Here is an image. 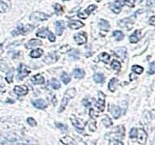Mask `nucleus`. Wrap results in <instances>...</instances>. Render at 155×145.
Instances as JSON below:
<instances>
[{"label":"nucleus","mask_w":155,"mask_h":145,"mask_svg":"<svg viewBox=\"0 0 155 145\" xmlns=\"http://www.w3.org/2000/svg\"><path fill=\"white\" fill-rule=\"evenodd\" d=\"M50 84L51 86V88L54 90H57L60 88V82L56 80V78H51L50 81Z\"/></svg>","instance_id":"29"},{"label":"nucleus","mask_w":155,"mask_h":145,"mask_svg":"<svg viewBox=\"0 0 155 145\" xmlns=\"http://www.w3.org/2000/svg\"><path fill=\"white\" fill-rule=\"evenodd\" d=\"M117 78L116 77H113L111 80L109 81V86H108V88L111 92H114L115 91V87H116V84H117Z\"/></svg>","instance_id":"24"},{"label":"nucleus","mask_w":155,"mask_h":145,"mask_svg":"<svg viewBox=\"0 0 155 145\" xmlns=\"http://www.w3.org/2000/svg\"><path fill=\"white\" fill-rule=\"evenodd\" d=\"M13 77H14V69H11V70H9V72L7 74L6 81L8 83H11L13 81Z\"/></svg>","instance_id":"38"},{"label":"nucleus","mask_w":155,"mask_h":145,"mask_svg":"<svg viewBox=\"0 0 155 145\" xmlns=\"http://www.w3.org/2000/svg\"><path fill=\"white\" fill-rule=\"evenodd\" d=\"M105 94L103 92H99V101H97L95 105L99 109V111H104L105 109Z\"/></svg>","instance_id":"9"},{"label":"nucleus","mask_w":155,"mask_h":145,"mask_svg":"<svg viewBox=\"0 0 155 145\" xmlns=\"http://www.w3.org/2000/svg\"><path fill=\"white\" fill-rule=\"evenodd\" d=\"M42 45V41L39 40V39H31L29 40L26 44H25V47L26 48H31L34 47H39Z\"/></svg>","instance_id":"19"},{"label":"nucleus","mask_w":155,"mask_h":145,"mask_svg":"<svg viewBox=\"0 0 155 145\" xmlns=\"http://www.w3.org/2000/svg\"><path fill=\"white\" fill-rule=\"evenodd\" d=\"M124 131H125V128H124L123 126H119V127H117V128L114 129V130L113 131V134H114L120 135V137H122V135H124Z\"/></svg>","instance_id":"32"},{"label":"nucleus","mask_w":155,"mask_h":145,"mask_svg":"<svg viewBox=\"0 0 155 145\" xmlns=\"http://www.w3.org/2000/svg\"><path fill=\"white\" fill-rule=\"evenodd\" d=\"M132 72H134L135 74H141L144 72V68L139 65H134L132 66Z\"/></svg>","instance_id":"35"},{"label":"nucleus","mask_w":155,"mask_h":145,"mask_svg":"<svg viewBox=\"0 0 155 145\" xmlns=\"http://www.w3.org/2000/svg\"><path fill=\"white\" fill-rule=\"evenodd\" d=\"M49 33V29L48 28H41L38 30V32L36 33V35L40 38H46L47 35Z\"/></svg>","instance_id":"30"},{"label":"nucleus","mask_w":155,"mask_h":145,"mask_svg":"<svg viewBox=\"0 0 155 145\" xmlns=\"http://www.w3.org/2000/svg\"><path fill=\"white\" fill-rule=\"evenodd\" d=\"M89 115H90V117H91V118H93V115H96V114H95V112H94L93 109H90ZM96 116H97V115H96Z\"/></svg>","instance_id":"53"},{"label":"nucleus","mask_w":155,"mask_h":145,"mask_svg":"<svg viewBox=\"0 0 155 145\" xmlns=\"http://www.w3.org/2000/svg\"><path fill=\"white\" fill-rule=\"evenodd\" d=\"M123 5H124L123 1L118 0V1H115L114 3L110 4V9L114 13V14H119V13L121 12V9H122Z\"/></svg>","instance_id":"10"},{"label":"nucleus","mask_w":155,"mask_h":145,"mask_svg":"<svg viewBox=\"0 0 155 145\" xmlns=\"http://www.w3.org/2000/svg\"><path fill=\"white\" fill-rule=\"evenodd\" d=\"M61 80H62V81L64 83H65V84H68V83L71 81V78H70V77L68 76L67 73H62V74H61Z\"/></svg>","instance_id":"39"},{"label":"nucleus","mask_w":155,"mask_h":145,"mask_svg":"<svg viewBox=\"0 0 155 145\" xmlns=\"http://www.w3.org/2000/svg\"><path fill=\"white\" fill-rule=\"evenodd\" d=\"M32 104L36 108H39V109H45L47 107L46 101L43 100V99H39V100H34V101H32Z\"/></svg>","instance_id":"17"},{"label":"nucleus","mask_w":155,"mask_h":145,"mask_svg":"<svg viewBox=\"0 0 155 145\" xmlns=\"http://www.w3.org/2000/svg\"><path fill=\"white\" fill-rule=\"evenodd\" d=\"M98 26L100 27L103 31H108L110 29V23H108L106 20H99L98 21Z\"/></svg>","instance_id":"23"},{"label":"nucleus","mask_w":155,"mask_h":145,"mask_svg":"<svg viewBox=\"0 0 155 145\" xmlns=\"http://www.w3.org/2000/svg\"><path fill=\"white\" fill-rule=\"evenodd\" d=\"M73 74H74V77L76 78H84V76H85V73L84 70H81V69H75L74 71H73Z\"/></svg>","instance_id":"26"},{"label":"nucleus","mask_w":155,"mask_h":145,"mask_svg":"<svg viewBox=\"0 0 155 145\" xmlns=\"http://www.w3.org/2000/svg\"><path fill=\"white\" fill-rule=\"evenodd\" d=\"M54 25H55V30H56V34L59 35V36H61L64 29H65V23L61 20H58L55 23Z\"/></svg>","instance_id":"18"},{"label":"nucleus","mask_w":155,"mask_h":145,"mask_svg":"<svg viewBox=\"0 0 155 145\" xmlns=\"http://www.w3.org/2000/svg\"><path fill=\"white\" fill-rule=\"evenodd\" d=\"M48 36H49V40H50V42H55V36H54V35H53V33H51L50 31H49Z\"/></svg>","instance_id":"51"},{"label":"nucleus","mask_w":155,"mask_h":145,"mask_svg":"<svg viewBox=\"0 0 155 145\" xmlns=\"http://www.w3.org/2000/svg\"><path fill=\"white\" fill-rule=\"evenodd\" d=\"M110 58H111L110 54L106 53V52H103V53H101L100 55H99V59H100L102 62H104V63H109Z\"/></svg>","instance_id":"34"},{"label":"nucleus","mask_w":155,"mask_h":145,"mask_svg":"<svg viewBox=\"0 0 155 145\" xmlns=\"http://www.w3.org/2000/svg\"><path fill=\"white\" fill-rule=\"evenodd\" d=\"M114 37L115 38L116 41H121L122 39L124 38V34L122 31H119V30H115V31H114L113 33Z\"/></svg>","instance_id":"33"},{"label":"nucleus","mask_w":155,"mask_h":145,"mask_svg":"<svg viewBox=\"0 0 155 145\" xmlns=\"http://www.w3.org/2000/svg\"><path fill=\"white\" fill-rule=\"evenodd\" d=\"M136 137H138V141H139L141 145H144L146 142V139H147V134H146L143 129H140V130H138Z\"/></svg>","instance_id":"11"},{"label":"nucleus","mask_w":155,"mask_h":145,"mask_svg":"<svg viewBox=\"0 0 155 145\" xmlns=\"http://www.w3.org/2000/svg\"><path fill=\"white\" fill-rule=\"evenodd\" d=\"M141 5H145L147 7H151L153 5V0H143V1L141 2Z\"/></svg>","instance_id":"44"},{"label":"nucleus","mask_w":155,"mask_h":145,"mask_svg":"<svg viewBox=\"0 0 155 145\" xmlns=\"http://www.w3.org/2000/svg\"><path fill=\"white\" fill-rule=\"evenodd\" d=\"M118 25L126 30H130L134 25V17H125V19L118 21Z\"/></svg>","instance_id":"5"},{"label":"nucleus","mask_w":155,"mask_h":145,"mask_svg":"<svg viewBox=\"0 0 155 145\" xmlns=\"http://www.w3.org/2000/svg\"><path fill=\"white\" fill-rule=\"evenodd\" d=\"M34 29V25L31 24H27V25H23V24H19L18 27L14 29L11 32L13 36H19V35H25L29 33L30 31H32Z\"/></svg>","instance_id":"3"},{"label":"nucleus","mask_w":155,"mask_h":145,"mask_svg":"<svg viewBox=\"0 0 155 145\" xmlns=\"http://www.w3.org/2000/svg\"><path fill=\"white\" fill-rule=\"evenodd\" d=\"M111 113L115 119H117V118L120 116V114H121V110H120L119 107H116L115 104H111Z\"/></svg>","instance_id":"21"},{"label":"nucleus","mask_w":155,"mask_h":145,"mask_svg":"<svg viewBox=\"0 0 155 145\" xmlns=\"http://www.w3.org/2000/svg\"><path fill=\"white\" fill-rule=\"evenodd\" d=\"M58 59V55L55 51L53 52H50V53L45 57L44 59V62H46L47 64H50V63H54L56 62Z\"/></svg>","instance_id":"13"},{"label":"nucleus","mask_w":155,"mask_h":145,"mask_svg":"<svg viewBox=\"0 0 155 145\" xmlns=\"http://www.w3.org/2000/svg\"><path fill=\"white\" fill-rule=\"evenodd\" d=\"M155 73V62H151L149 64V70H148V74H153Z\"/></svg>","instance_id":"45"},{"label":"nucleus","mask_w":155,"mask_h":145,"mask_svg":"<svg viewBox=\"0 0 155 145\" xmlns=\"http://www.w3.org/2000/svg\"><path fill=\"white\" fill-rule=\"evenodd\" d=\"M129 39H130V43H132V44L138 43L141 39V31L140 30H136V31H134V33H133L132 35H130Z\"/></svg>","instance_id":"20"},{"label":"nucleus","mask_w":155,"mask_h":145,"mask_svg":"<svg viewBox=\"0 0 155 145\" xmlns=\"http://www.w3.org/2000/svg\"><path fill=\"white\" fill-rule=\"evenodd\" d=\"M64 1H67V0H64Z\"/></svg>","instance_id":"55"},{"label":"nucleus","mask_w":155,"mask_h":145,"mask_svg":"<svg viewBox=\"0 0 155 145\" xmlns=\"http://www.w3.org/2000/svg\"><path fill=\"white\" fill-rule=\"evenodd\" d=\"M43 52L44 51H43L42 48H36V50H34L30 52V56H31L32 58H39V57L42 56Z\"/></svg>","instance_id":"28"},{"label":"nucleus","mask_w":155,"mask_h":145,"mask_svg":"<svg viewBox=\"0 0 155 145\" xmlns=\"http://www.w3.org/2000/svg\"><path fill=\"white\" fill-rule=\"evenodd\" d=\"M123 4L130 8H133L135 6V0H124Z\"/></svg>","instance_id":"43"},{"label":"nucleus","mask_w":155,"mask_h":145,"mask_svg":"<svg viewBox=\"0 0 155 145\" xmlns=\"http://www.w3.org/2000/svg\"><path fill=\"white\" fill-rule=\"evenodd\" d=\"M38 142L34 138L25 137L21 135L6 133L0 134V145H37Z\"/></svg>","instance_id":"1"},{"label":"nucleus","mask_w":155,"mask_h":145,"mask_svg":"<svg viewBox=\"0 0 155 145\" xmlns=\"http://www.w3.org/2000/svg\"><path fill=\"white\" fill-rule=\"evenodd\" d=\"M74 40L75 42L78 44V45H84V44L87 43V34L84 32H81V33H78L74 35Z\"/></svg>","instance_id":"8"},{"label":"nucleus","mask_w":155,"mask_h":145,"mask_svg":"<svg viewBox=\"0 0 155 145\" xmlns=\"http://www.w3.org/2000/svg\"><path fill=\"white\" fill-rule=\"evenodd\" d=\"M60 52H62V53H65V52H67V51H69V50H70V47H69V46H63V47H60Z\"/></svg>","instance_id":"49"},{"label":"nucleus","mask_w":155,"mask_h":145,"mask_svg":"<svg viewBox=\"0 0 155 145\" xmlns=\"http://www.w3.org/2000/svg\"><path fill=\"white\" fill-rule=\"evenodd\" d=\"M49 19V16L42 12H33L30 15V20L35 21H44Z\"/></svg>","instance_id":"6"},{"label":"nucleus","mask_w":155,"mask_h":145,"mask_svg":"<svg viewBox=\"0 0 155 145\" xmlns=\"http://www.w3.org/2000/svg\"><path fill=\"white\" fill-rule=\"evenodd\" d=\"M79 54H80V51L78 50H72L70 52V56L75 59H79Z\"/></svg>","instance_id":"42"},{"label":"nucleus","mask_w":155,"mask_h":145,"mask_svg":"<svg viewBox=\"0 0 155 145\" xmlns=\"http://www.w3.org/2000/svg\"><path fill=\"white\" fill-rule=\"evenodd\" d=\"M31 81L33 84H43L45 82V78L43 77L41 74H35L34 77H31Z\"/></svg>","instance_id":"22"},{"label":"nucleus","mask_w":155,"mask_h":145,"mask_svg":"<svg viewBox=\"0 0 155 145\" xmlns=\"http://www.w3.org/2000/svg\"><path fill=\"white\" fill-rule=\"evenodd\" d=\"M111 67L113 70H114V71H119V70L121 69V64H120V62L117 60H113L111 63Z\"/></svg>","instance_id":"31"},{"label":"nucleus","mask_w":155,"mask_h":145,"mask_svg":"<svg viewBox=\"0 0 155 145\" xmlns=\"http://www.w3.org/2000/svg\"><path fill=\"white\" fill-rule=\"evenodd\" d=\"M2 90V86H1V84H0V91Z\"/></svg>","instance_id":"54"},{"label":"nucleus","mask_w":155,"mask_h":145,"mask_svg":"<svg viewBox=\"0 0 155 145\" xmlns=\"http://www.w3.org/2000/svg\"><path fill=\"white\" fill-rule=\"evenodd\" d=\"M11 8L10 0H0V14L7 12Z\"/></svg>","instance_id":"15"},{"label":"nucleus","mask_w":155,"mask_h":145,"mask_svg":"<svg viewBox=\"0 0 155 145\" xmlns=\"http://www.w3.org/2000/svg\"><path fill=\"white\" fill-rule=\"evenodd\" d=\"M92 101H94V99H84L83 104L84 107H89V105L92 104Z\"/></svg>","instance_id":"46"},{"label":"nucleus","mask_w":155,"mask_h":145,"mask_svg":"<svg viewBox=\"0 0 155 145\" xmlns=\"http://www.w3.org/2000/svg\"><path fill=\"white\" fill-rule=\"evenodd\" d=\"M76 93H77V91H76L75 88H70V89H68L65 92V94H64V96H63L62 103H61V105H60V108H59L58 112H62L64 109H65V107H67V104L69 103V101L74 98V97L76 96Z\"/></svg>","instance_id":"2"},{"label":"nucleus","mask_w":155,"mask_h":145,"mask_svg":"<svg viewBox=\"0 0 155 145\" xmlns=\"http://www.w3.org/2000/svg\"><path fill=\"white\" fill-rule=\"evenodd\" d=\"M27 123L30 125V126H32V127H35L36 125H37V122L35 121V119H34V118H32V117H29V118H27Z\"/></svg>","instance_id":"47"},{"label":"nucleus","mask_w":155,"mask_h":145,"mask_svg":"<svg viewBox=\"0 0 155 145\" xmlns=\"http://www.w3.org/2000/svg\"><path fill=\"white\" fill-rule=\"evenodd\" d=\"M96 5H90L87 8V10H85L84 12L83 13H80L79 14V17H81V19H87V17H88V15H90L93 11L96 10Z\"/></svg>","instance_id":"14"},{"label":"nucleus","mask_w":155,"mask_h":145,"mask_svg":"<svg viewBox=\"0 0 155 145\" xmlns=\"http://www.w3.org/2000/svg\"><path fill=\"white\" fill-rule=\"evenodd\" d=\"M53 9H54V11H55V13H56L57 15L63 14V7L60 5V4H58V3L54 4V5H53Z\"/></svg>","instance_id":"37"},{"label":"nucleus","mask_w":155,"mask_h":145,"mask_svg":"<svg viewBox=\"0 0 155 145\" xmlns=\"http://www.w3.org/2000/svg\"><path fill=\"white\" fill-rule=\"evenodd\" d=\"M18 77L20 80H23V78L26 77L28 74L31 73V69L29 67H27L26 65H23V64H20V67L18 69Z\"/></svg>","instance_id":"4"},{"label":"nucleus","mask_w":155,"mask_h":145,"mask_svg":"<svg viewBox=\"0 0 155 145\" xmlns=\"http://www.w3.org/2000/svg\"><path fill=\"white\" fill-rule=\"evenodd\" d=\"M137 133H138V129L137 128H133V129H131V131H130V137L131 138H135L136 137H137Z\"/></svg>","instance_id":"48"},{"label":"nucleus","mask_w":155,"mask_h":145,"mask_svg":"<svg viewBox=\"0 0 155 145\" xmlns=\"http://www.w3.org/2000/svg\"><path fill=\"white\" fill-rule=\"evenodd\" d=\"M149 23L151 24V25H154V24H155V17H154V16H152V17L149 19Z\"/></svg>","instance_id":"52"},{"label":"nucleus","mask_w":155,"mask_h":145,"mask_svg":"<svg viewBox=\"0 0 155 145\" xmlns=\"http://www.w3.org/2000/svg\"><path fill=\"white\" fill-rule=\"evenodd\" d=\"M110 145H124V144H123V142L120 141V140L114 139V140H111V141L110 142Z\"/></svg>","instance_id":"50"},{"label":"nucleus","mask_w":155,"mask_h":145,"mask_svg":"<svg viewBox=\"0 0 155 145\" xmlns=\"http://www.w3.org/2000/svg\"><path fill=\"white\" fill-rule=\"evenodd\" d=\"M93 80L95 81L96 83H103L105 81V76L101 73L95 74L93 76Z\"/></svg>","instance_id":"27"},{"label":"nucleus","mask_w":155,"mask_h":145,"mask_svg":"<svg viewBox=\"0 0 155 145\" xmlns=\"http://www.w3.org/2000/svg\"><path fill=\"white\" fill-rule=\"evenodd\" d=\"M55 126H56L57 128L62 131H66L68 130V127L65 124H62V123H58V122L55 123Z\"/></svg>","instance_id":"40"},{"label":"nucleus","mask_w":155,"mask_h":145,"mask_svg":"<svg viewBox=\"0 0 155 145\" xmlns=\"http://www.w3.org/2000/svg\"><path fill=\"white\" fill-rule=\"evenodd\" d=\"M102 123L105 125V127H107V128H109V127H111V125H113V122H111V119L109 117V116H106L103 118L102 120Z\"/></svg>","instance_id":"36"},{"label":"nucleus","mask_w":155,"mask_h":145,"mask_svg":"<svg viewBox=\"0 0 155 145\" xmlns=\"http://www.w3.org/2000/svg\"><path fill=\"white\" fill-rule=\"evenodd\" d=\"M69 27L72 28V29H80L81 27H84V23H81V21L78 20H71L70 21H69Z\"/></svg>","instance_id":"16"},{"label":"nucleus","mask_w":155,"mask_h":145,"mask_svg":"<svg viewBox=\"0 0 155 145\" xmlns=\"http://www.w3.org/2000/svg\"><path fill=\"white\" fill-rule=\"evenodd\" d=\"M115 53L118 56H120L121 58H126V54H127V50L125 47H118L114 50ZM115 54V55H116Z\"/></svg>","instance_id":"25"},{"label":"nucleus","mask_w":155,"mask_h":145,"mask_svg":"<svg viewBox=\"0 0 155 145\" xmlns=\"http://www.w3.org/2000/svg\"><path fill=\"white\" fill-rule=\"evenodd\" d=\"M71 122H72V125L74 126V128L79 131L80 134H83L84 131V127L83 124H81L80 120L78 119V118L75 117V115H71Z\"/></svg>","instance_id":"7"},{"label":"nucleus","mask_w":155,"mask_h":145,"mask_svg":"<svg viewBox=\"0 0 155 145\" xmlns=\"http://www.w3.org/2000/svg\"><path fill=\"white\" fill-rule=\"evenodd\" d=\"M88 127H89V130L91 131H96V129H97L95 120L90 121V122H89V124H88Z\"/></svg>","instance_id":"41"},{"label":"nucleus","mask_w":155,"mask_h":145,"mask_svg":"<svg viewBox=\"0 0 155 145\" xmlns=\"http://www.w3.org/2000/svg\"><path fill=\"white\" fill-rule=\"evenodd\" d=\"M14 92L16 93V95L20 97V96L26 95L28 93V88H27V86H25V85H18V86L14 87Z\"/></svg>","instance_id":"12"}]
</instances>
